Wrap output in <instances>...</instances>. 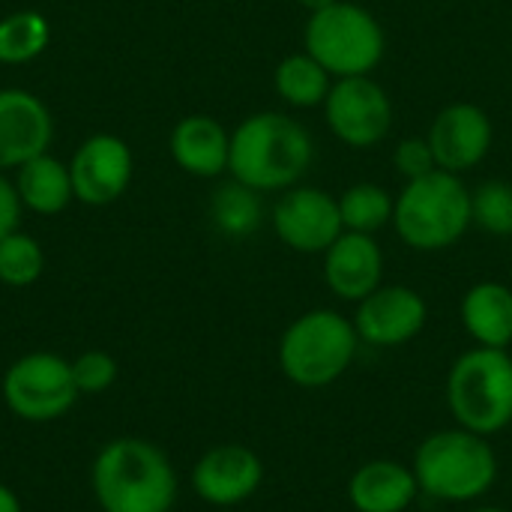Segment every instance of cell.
Segmentation results:
<instances>
[{
	"label": "cell",
	"mask_w": 512,
	"mask_h": 512,
	"mask_svg": "<svg viewBox=\"0 0 512 512\" xmlns=\"http://www.w3.org/2000/svg\"><path fill=\"white\" fill-rule=\"evenodd\" d=\"M90 486L102 512H171L180 492L171 459L144 438L108 441L90 465Z\"/></svg>",
	"instance_id": "1"
},
{
	"label": "cell",
	"mask_w": 512,
	"mask_h": 512,
	"mask_svg": "<svg viewBox=\"0 0 512 512\" xmlns=\"http://www.w3.org/2000/svg\"><path fill=\"white\" fill-rule=\"evenodd\" d=\"M312 165V135L303 123L279 111L246 117L231 132L228 171L255 192H279L297 186Z\"/></svg>",
	"instance_id": "2"
},
{
	"label": "cell",
	"mask_w": 512,
	"mask_h": 512,
	"mask_svg": "<svg viewBox=\"0 0 512 512\" xmlns=\"http://www.w3.org/2000/svg\"><path fill=\"white\" fill-rule=\"evenodd\" d=\"M420 495L441 504H474L498 480V456L489 438L462 426L432 432L414 453Z\"/></svg>",
	"instance_id": "3"
},
{
	"label": "cell",
	"mask_w": 512,
	"mask_h": 512,
	"mask_svg": "<svg viewBox=\"0 0 512 512\" xmlns=\"http://www.w3.org/2000/svg\"><path fill=\"white\" fill-rule=\"evenodd\" d=\"M357 351L360 336L351 318L336 309H312L285 327L279 339V369L291 384L321 390L354 366Z\"/></svg>",
	"instance_id": "4"
},
{
	"label": "cell",
	"mask_w": 512,
	"mask_h": 512,
	"mask_svg": "<svg viewBox=\"0 0 512 512\" xmlns=\"http://www.w3.org/2000/svg\"><path fill=\"white\" fill-rule=\"evenodd\" d=\"M393 225L405 246L417 252H438L456 246L471 222V192L450 171H432L408 180L393 207Z\"/></svg>",
	"instance_id": "5"
},
{
	"label": "cell",
	"mask_w": 512,
	"mask_h": 512,
	"mask_svg": "<svg viewBox=\"0 0 512 512\" xmlns=\"http://www.w3.org/2000/svg\"><path fill=\"white\" fill-rule=\"evenodd\" d=\"M447 408L456 426L483 438L512 426V357L504 348H471L447 375Z\"/></svg>",
	"instance_id": "6"
},
{
	"label": "cell",
	"mask_w": 512,
	"mask_h": 512,
	"mask_svg": "<svg viewBox=\"0 0 512 512\" xmlns=\"http://www.w3.org/2000/svg\"><path fill=\"white\" fill-rule=\"evenodd\" d=\"M384 30L378 18L348 0L312 12L306 24V51L333 75H369L384 57Z\"/></svg>",
	"instance_id": "7"
},
{
	"label": "cell",
	"mask_w": 512,
	"mask_h": 512,
	"mask_svg": "<svg viewBox=\"0 0 512 512\" xmlns=\"http://www.w3.org/2000/svg\"><path fill=\"white\" fill-rule=\"evenodd\" d=\"M0 396L12 417L33 426L66 417L81 399L72 378V363L51 351H30L18 357L3 372Z\"/></svg>",
	"instance_id": "8"
},
{
	"label": "cell",
	"mask_w": 512,
	"mask_h": 512,
	"mask_svg": "<svg viewBox=\"0 0 512 512\" xmlns=\"http://www.w3.org/2000/svg\"><path fill=\"white\" fill-rule=\"evenodd\" d=\"M324 114L333 135L354 150L378 147L393 129V102L369 75L339 78L324 99Z\"/></svg>",
	"instance_id": "9"
},
{
	"label": "cell",
	"mask_w": 512,
	"mask_h": 512,
	"mask_svg": "<svg viewBox=\"0 0 512 512\" xmlns=\"http://www.w3.org/2000/svg\"><path fill=\"white\" fill-rule=\"evenodd\" d=\"M276 237L303 255L327 252L345 231L339 198L315 186H291L273 207Z\"/></svg>",
	"instance_id": "10"
},
{
	"label": "cell",
	"mask_w": 512,
	"mask_h": 512,
	"mask_svg": "<svg viewBox=\"0 0 512 512\" xmlns=\"http://www.w3.org/2000/svg\"><path fill=\"white\" fill-rule=\"evenodd\" d=\"M192 492L210 507H240L258 495L264 462L246 444H216L192 465Z\"/></svg>",
	"instance_id": "11"
},
{
	"label": "cell",
	"mask_w": 512,
	"mask_h": 512,
	"mask_svg": "<svg viewBox=\"0 0 512 512\" xmlns=\"http://www.w3.org/2000/svg\"><path fill=\"white\" fill-rule=\"evenodd\" d=\"M354 327L372 348H399L417 339L429 321L426 300L408 285H381L357 303Z\"/></svg>",
	"instance_id": "12"
},
{
	"label": "cell",
	"mask_w": 512,
	"mask_h": 512,
	"mask_svg": "<svg viewBox=\"0 0 512 512\" xmlns=\"http://www.w3.org/2000/svg\"><path fill=\"white\" fill-rule=\"evenodd\" d=\"M72 192L78 201L102 207L117 201L132 180V150L117 135H90L69 162Z\"/></svg>",
	"instance_id": "13"
},
{
	"label": "cell",
	"mask_w": 512,
	"mask_h": 512,
	"mask_svg": "<svg viewBox=\"0 0 512 512\" xmlns=\"http://www.w3.org/2000/svg\"><path fill=\"white\" fill-rule=\"evenodd\" d=\"M426 138L432 144L438 168L450 174H462L486 159L492 147V120L480 105L453 102L435 117Z\"/></svg>",
	"instance_id": "14"
},
{
	"label": "cell",
	"mask_w": 512,
	"mask_h": 512,
	"mask_svg": "<svg viewBox=\"0 0 512 512\" xmlns=\"http://www.w3.org/2000/svg\"><path fill=\"white\" fill-rule=\"evenodd\" d=\"M384 279V252L372 234L342 231L339 240L324 252V282L348 303L366 300Z\"/></svg>",
	"instance_id": "15"
},
{
	"label": "cell",
	"mask_w": 512,
	"mask_h": 512,
	"mask_svg": "<svg viewBox=\"0 0 512 512\" xmlns=\"http://www.w3.org/2000/svg\"><path fill=\"white\" fill-rule=\"evenodd\" d=\"M48 144L51 114L45 102L27 90H0V171L48 153Z\"/></svg>",
	"instance_id": "16"
},
{
	"label": "cell",
	"mask_w": 512,
	"mask_h": 512,
	"mask_svg": "<svg viewBox=\"0 0 512 512\" xmlns=\"http://www.w3.org/2000/svg\"><path fill=\"white\" fill-rule=\"evenodd\" d=\"M417 495L414 468L396 459L363 462L348 480V501L357 512H405Z\"/></svg>",
	"instance_id": "17"
},
{
	"label": "cell",
	"mask_w": 512,
	"mask_h": 512,
	"mask_svg": "<svg viewBox=\"0 0 512 512\" xmlns=\"http://www.w3.org/2000/svg\"><path fill=\"white\" fill-rule=\"evenodd\" d=\"M171 156L192 177H219L228 171L231 135L207 114L183 117L171 132Z\"/></svg>",
	"instance_id": "18"
},
{
	"label": "cell",
	"mask_w": 512,
	"mask_h": 512,
	"mask_svg": "<svg viewBox=\"0 0 512 512\" xmlns=\"http://www.w3.org/2000/svg\"><path fill=\"white\" fill-rule=\"evenodd\" d=\"M462 327L480 348L512 345V291L504 282H477L459 306Z\"/></svg>",
	"instance_id": "19"
},
{
	"label": "cell",
	"mask_w": 512,
	"mask_h": 512,
	"mask_svg": "<svg viewBox=\"0 0 512 512\" xmlns=\"http://www.w3.org/2000/svg\"><path fill=\"white\" fill-rule=\"evenodd\" d=\"M15 189H18L21 204L39 216H54V213L66 210V204L75 198L69 165H63L60 159H54L48 153L27 159L18 168Z\"/></svg>",
	"instance_id": "20"
},
{
	"label": "cell",
	"mask_w": 512,
	"mask_h": 512,
	"mask_svg": "<svg viewBox=\"0 0 512 512\" xmlns=\"http://www.w3.org/2000/svg\"><path fill=\"white\" fill-rule=\"evenodd\" d=\"M330 72L309 54H291L276 66V90L294 108H315L330 93Z\"/></svg>",
	"instance_id": "21"
},
{
	"label": "cell",
	"mask_w": 512,
	"mask_h": 512,
	"mask_svg": "<svg viewBox=\"0 0 512 512\" xmlns=\"http://www.w3.org/2000/svg\"><path fill=\"white\" fill-rule=\"evenodd\" d=\"M393 207H396V201L378 183H354L339 198L342 225H345V231H357V234L381 231L387 222H393Z\"/></svg>",
	"instance_id": "22"
},
{
	"label": "cell",
	"mask_w": 512,
	"mask_h": 512,
	"mask_svg": "<svg viewBox=\"0 0 512 512\" xmlns=\"http://www.w3.org/2000/svg\"><path fill=\"white\" fill-rule=\"evenodd\" d=\"M258 195L261 192H255V189H249V186H243L237 180H231L228 186L216 189L213 207H210L216 228L225 237H237V240L255 234L258 225H261V216H264Z\"/></svg>",
	"instance_id": "23"
},
{
	"label": "cell",
	"mask_w": 512,
	"mask_h": 512,
	"mask_svg": "<svg viewBox=\"0 0 512 512\" xmlns=\"http://www.w3.org/2000/svg\"><path fill=\"white\" fill-rule=\"evenodd\" d=\"M51 27L33 9L12 12L0 21V63H27L48 48Z\"/></svg>",
	"instance_id": "24"
},
{
	"label": "cell",
	"mask_w": 512,
	"mask_h": 512,
	"mask_svg": "<svg viewBox=\"0 0 512 512\" xmlns=\"http://www.w3.org/2000/svg\"><path fill=\"white\" fill-rule=\"evenodd\" d=\"M42 270H45V252L30 234L12 231L9 237L0 240V282L3 285L27 288L39 282Z\"/></svg>",
	"instance_id": "25"
},
{
	"label": "cell",
	"mask_w": 512,
	"mask_h": 512,
	"mask_svg": "<svg viewBox=\"0 0 512 512\" xmlns=\"http://www.w3.org/2000/svg\"><path fill=\"white\" fill-rule=\"evenodd\" d=\"M471 222L495 237H512V186L489 180L471 192Z\"/></svg>",
	"instance_id": "26"
},
{
	"label": "cell",
	"mask_w": 512,
	"mask_h": 512,
	"mask_svg": "<svg viewBox=\"0 0 512 512\" xmlns=\"http://www.w3.org/2000/svg\"><path fill=\"white\" fill-rule=\"evenodd\" d=\"M117 375H120V366L108 351H84L72 360V378L81 396H99L111 390Z\"/></svg>",
	"instance_id": "27"
},
{
	"label": "cell",
	"mask_w": 512,
	"mask_h": 512,
	"mask_svg": "<svg viewBox=\"0 0 512 512\" xmlns=\"http://www.w3.org/2000/svg\"><path fill=\"white\" fill-rule=\"evenodd\" d=\"M393 159H396V168H399V174L405 180H417V177H426V174L438 171L429 138H405V141H399Z\"/></svg>",
	"instance_id": "28"
},
{
	"label": "cell",
	"mask_w": 512,
	"mask_h": 512,
	"mask_svg": "<svg viewBox=\"0 0 512 512\" xmlns=\"http://www.w3.org/2000/svg\"><path fill=\"white\" fill-rule=\"evenodd\" d=\"M21 198H18V189L15 183H9L3 174H0V240L9 237L12 231H18V222H21Z\"/></svg>",
	"instance_id": "29"
},
{
	"label": "cell",
	"mask_w": 512,
	"mask_h": 512,
	"mask_svg": "<svg viewBox=\"0 0 512 512\" xmlns=\"http://www.w3.org/2000/svg\"><path fill=\"white\" fill-rule=\"evenodd\" d=\"M0 512H21V498L0 483Z\"/></svg>",
	"instance_id": "30"
},
{
	"label": "cell",
	"mask_w": 512,
	"mask_h": 512,
	"mask_svg": "<svg viewBox=\"0 0 512 512\" xmlns=\"http://www.w3.org/2000/svg\"><path fill=\"white\" fill-rule=\"evenodd\" d=\"M309 12H318V9H327V6H333V3H339V0H300Z\"/></svg>",
	"instance_id": "31"
},
{
	"label": "cell",
	"mask_w": 512,
	"mask_h": 512,
	"mask_svg": "<svg viewBox=\"0 0 512 512\" xmlns=\"http://www.w3.org/2000/svg\"><path fill=\"white\" fill-rule=\"evenodd\" d=\"M471 512H510V510H504V507H477V510H471Z\"/></svg>",
	"instance_id": "32"
}]
</instances>
